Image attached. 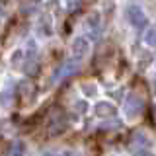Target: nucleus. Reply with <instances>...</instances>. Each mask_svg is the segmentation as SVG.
<instances>
[{
    "mask_svg": "<svg viewBox=\"0 0 156 156\" xmlns=\"http://www.w3.org/2000/svg\"><path fill=\"white\" fill-rule=\"evenodd\" d=\"M144 43H146V45H150V47H156V27L146 29V33H144Z\"/></svg>",
    "mask_w": 156,
    "mask_h": 156,
    "instance_id": "7",
    "label": "nucleus"
},
{
    "mask_svg": "<svg viewBox=\"0 0 156 156\" xmlns=\"http://www.w3.org/2000/svg\"><path fill=\"white\" fill-rule=\"evenodd\" d=\"M78 66H80V61L78 58H68L66 62H62L61 66L55 70V76H53V82H57V80H62V78H66V76H70V74H74V72L78 70Z\"/></svg>",
    "mask_w": 156,
    "mask_h": 156,
    "instance_id": "2",
    "label": "nucleus"
},
{
    "mask_svg": "<svg viewBox=\"0 0 156 156\" xmlns=\"http://www.w3.org/2000/svg\"><path fill=\"white\" fill-rule=\"evenodd\" d=\"M94 113L101 119H107V117H113L115 115V105L109 104V101H98L94 105Z\"/></svg>",
    "mask_w": 156,
    "mask_h": 156,
    "instance_id": "5",
    "label": "nucleus"
},
{
    "mask_svg": "<svg viewBox=\"0 0 156 156\" xmlns=\"http://www.w3.org/2000/svg\"><path fill=\"white\" fill-rule=\"evenodd\" d=\"M154 92H156V82H154Z\"/></svg>",
    "mask_w": 156,
    "mask_h": 156,
    "instance_id": "10",
    "label": "nucleus"
},
{
    "mask_svg": "<svg viewBox=\"0 0 156 156\" xmlns=\"http://www.w3.org/2000/svg\"><path fill=\"white\" fill-rule=\"evenodd\" d=\"M88 51H90V43H88L86 37H76L74 41H72V55L74 58H84L88 55Z\"/></svg>",
    "mask_w": 156,
    "mask_h": 156,
    "instance_id": "4",
    "label": "nucleus"
},
{
    "mask_svg": "<svg viewBox=\"0 0 156 156\" xmlns=\"http://www.w3.org/2000/svg\"><path fill=\"white\" fill-rule=\"evenodd\" d=\"M143 107H144L143 100H140L139 96L131 94L127 98V104H125V113H127V117H136V115H140Z\"/></svg>",
    "mask_w": 156,
    "mask_h": 156,
    "instance_id": "3",
    "label": "nucleus"
},
{
    "mask_svg": "<svg viewBox=\"0 0 156 156\" xmlns=\"http://www.w3.org/2000/svg\"><path fill=\"white\" fill-rule=\"evenodd\" d=\"M135 156H152V154H150V152H144V150H140V152H136Z\"/></svg>",
    "mask_w": 156,
    "mask_h": 156,
    "instance_id": "9",
    "label": "nucleus"
},
{
    "mask_svg": "<svg viewBox=\"0 0 156 156\" xmlns=\"http://www.w3.org/2000/svg\"><path fill=\"white\" fill-rule=\"evenodd\" d=\"M65 2H66V10H68V12H76V10L80 8L82 0H65Z\"/></svg>",
    "mask_w": 156,
    "mask_h": 156,
    "instance_id": "8",
    "label": "nucleus"
},
{
    "mask_svg": "<svg viewBox=\"0 0 156 156\" xmlns=\"http://www.w3.org/2000/svg\"><path fill=\"white\" fill-rule=\"evenodd\" d=\"M127 20H129V23L133 26L135 29H144L148 26V18H146V14L143 12V8L133 4V6L127 8Z\"/></svg>",
    "mask_w": 156,
    "mask_h": 156,
    "instance_id": "1",
    "label": "nucleus"
},
{
    "mask_svg": "<svg viewBox=\"0 0 156 156\" xmlns=\"http://www.w3.org/2000/svg\"><path fill=\"white\" fill-rule=\"evenodd\" d=\"M26 154V144L20 143V140H16L12 146H10V156H23Z\"/></svg>",
    "mask_w": 156,
    "mask_h": 156,
    "instance_id": "6",
    "label": "nucleus"
}]
</instances>
